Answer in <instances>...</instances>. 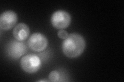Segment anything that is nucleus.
<instances>
[{"label": "nucleus", "instance_id": "1a4fd4ad", "mask_svg": "<svg viewBox=\"0 0 124 82\" xmlns=\"http://www.w3.org/2000/svg\"><path fill=\"white\" fill-rule=\"evenodd\" d=\"M57 36L62 40H65L68 36V34L66 31L64 29H60L57 32Z\"/></svg>", "mask_w": 124, "mask_h": 82}, {"label": "nucleus", "instance_id": "0eeeda50", "mask_svg": "<svg viewBox=\"0 0 124 82\" xmlns=\"http://www.w3.org/2000/svg\"><path fill=\"white\" fill-rule=\"evenodd\" d=\"M30 33L29 27L24 23H19L13 30V36L16 40L24 41L28 38Z\"/></svg>", "mask_w": 124, "mask_h": 82}, {"label": "nucleus", "instance_id": "f03ea898", "mask_svg": "<svg viewBox=\"0 0 124 82\" xmlns=\"http://www.w3.org/2000/svg\"><path fill=\"white\" fill-rule=\"evenodd\" d=\"M22 69L29 73L37 72L41 67V61L37 55L29 54L22 57L20 61Z\"/></svg>", "mask_w": 124, "mask_h": 82}, {"label": "nucleus", "instance_id": "f257e3e1", "mask_svg": "<svg viewBox=\"0 0 124 82\" xmlns=\"http://www.w3.org/2000/svg\"><path fill=\"white\" fill-rule=\"evenodd\" d=\"M85 41L80 34L73 33L68 34L62 44V50L65 55L74 58L82 54L85 48Z\"/></svg>", "mask_w": 124, "mask_h": 82}, {"label": "nucleus", "instance_id": "39448f33", "mask_svg": "<svg viewBox=\"0 0 124 82\" xmlns=\"http://www.w3.org/2000/svg\"><path fill=\"white\" fill-rule=\"evenodd\" d=\"M48 39L44 34L40 33H35L32 34L28 41L29 48L34 51L41 52L47 47Z\"/></svg>", "mask_w": 124, "mask_h": 82}, {"label": "nucleus", "instance_id": "7ed1b4c3", "mask_svg": "<svg viewBox=\"0 0 124 82\" xmlns=\"http://www.w3.org/2000/svg\"><path fill=\"white\" fill-rule=\"evenodd\" d=\"M6 54L9 58L17 60L27 51V46L24 42L17 40L10 41L6 46Z\"/></svg>", "mask_w": 124, "mask_h": 82}, {"label": "nucleus", "instance_id": "20e7f679", "mask_svg": "<svg viewBox=\"0 0 124 82\" xmlns=\"http://www.w3.org/2000/svg\"><path fill=\"white\" fill-rule=\"evenodd\" d=\"M71 15L64 10H57L51 16V22L52 26L57 29L66 28L71 23Z\"/></svg>", "mask_w": 124, "mask_h": 82}, {"label": "nucleus", "instance_id": "423d86ee", "mask_svg": "<svg viewBox=\"0 0 124 82\" xmlns=\"http://www.w3.org/2000/svg\"><path fill=\"white\" fill-rule=\"evenodd\" d=\"M18 20L17 14L14 11L7 10L0 16V27L3 30H9L15 26Z\"/></svg>", "mask_w": 124, "mask_h": 82}, {"label": "nucleus", "instance_id": "9d476101", "mask_svg": "<svg viewBox=\"0 0 124 82\" xmlns=\"http://www.w3.org/2000/svg\"><path fill=\"white\" fill-rule=\"evenodd\" d=\"M46 81H45V80H40V81H39L38 82H46Z\"/></svg>", "mask_w": 124, "mask_h": 82}, {"label": "nucleus", "instance_id": "6e6552de", "mask_svg": "<svg viewBox=\"0 0 124 82\" xmlns=\"http://www.w3.org/2000/svg\"><path fill=\"white\" fill-rule=\"evenodd\" d=\"M49 81L51 82H58L59 81V79L60 78V76L59 73L57 71H52L50 73L48 76Z\"/></svg>", "mask_w": 124, "mask_h": 82}]
</instances>
